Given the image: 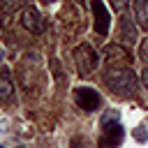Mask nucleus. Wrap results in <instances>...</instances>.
Wrapping results in <instances>:
<instances>
[{"mask_svg":"<svg viewBox=\"0 0 148 148\" xmlns=\"http://www.w3.org/2000/svg\"><path fill=\"white\" fill-rule=\"evenodd\" d=\"M104 83L116 95H123V97L136 92V74L132 72V67H109Z\"/></svg>","mask_w":148,"mask_h":148,"instance_id":"obj_1","label":"nucleus"},{"mask_svg":"<svg viewBox=\"0 0 148 148\" xmlns=\"http://www.w3.org/2000/svg\"><path fill=\"white\" fill-rule=\"evenodd\" d=\"M21 25L28 32H32V35H42L44 32V18H42V14L35 7H23V12H21Z\"/></svg>","mask_w":148,"mask_h":148,"instance_id":"obj_6","label":"nucleus"},{"mask_svg":"<svg viewBox=\"0 0 148 148\" xmlns=\"http://www.w3.org/2000/svg\"><path fill=\"white\" fill-rule=\"evenodd\" d=\"M92 14H95V32L97 35H109V25H111V16L104 7L102 0H92Z\"/></svg>","mask_w":148,"mask_h":148,"instance_id":"obj_8","label":"nucleus"},{"mask_svg":"<svg viewBox=\"0 0 148 148\" xmlns=\"http://www.w3.org/2000/svg\"><path fill=\"white\" fill-rule=\"evenodd\" d=\"M111 2V7L116 9V12H123L125 7H127V0H109Z\"/></svg>","mask_w":148,"mask_h":148,"instance_id":"obj_12","label":"nucleus"},{"mask_svg":"<svg viewBox=\"0 0 148 148\" xmlns=\"http://www.w3.org/2000/svg\"><path fill=\"white\" fill-rule=\"evenodd\" d=\"M0 148H2V146H0Z\"/></svg>","mask_w":148,"mask_h":148,"instance_id":"obj_17","label":"nucleus"},{"mask_svg":"<svg viewBox=\"0 0 148 148\" xmlns=\"http://www.w3.org/2000/svg\"><path fill=\"white\" fill-rule=\"evenodd\" d=\"M44 2H53V0H44Z\"/></svg>","mask_w":148,"mask_h":148,"instance_id":"obj_16","label":"nucleus"},{"mask_svg":"<svg viewBox=\"0 0 148 148\" xmlns=\"http://www.w3.org/2000/svg\"><path fill=\"white\" fill-rule=\"evenodd\" d=\"M104 56H106V65L109 67H132V56L127 53V49L123 44L104 46Z\"/></svg>","mask_w":148,"mask_h":148,"instance_id":"obj_5","label":"nucleus"},{"mask_svg":"<svg viewBox=\"0 0 148 148\" xmlns=\"http://www.w3.org/2000/svg\"><path fill=\"white\" fill-rule=\"evenodd\" d=\"M12 92H14V86H12V81H9V74H7V69H2V72H0V102L9 99Z\"/></svg>","mask_w":148,"mask_h":148,"instance_id":"obj_10","label":"nucleus"},{"mask_svg":"<svg viewBox=\"0 0 148 148\" xmlns=\"http://www.w3.org/2000/svg\"><path fill=\"white\" fill-rule=\"evenodd\" d=\"M76 5H86V0H76Z\"/></svg>","mask_w":148,"mask_h":148,"instance_id":"obj_14","label":"nucleus"},{"mask_svg":"<svg viewBox=\"0 0 148 148\" xmlns=\"http://www.w3.org/2000/svg\"><path fill=\"white\" fill-rule=\"evenodd\" d=\"M97 62H99V56L90 44H79L74 49V65H76L79 76H90Z\"/></svg>","mask_w":148,"mask_h":148,"instance_id":"obj_3","label":"nucleus"},{"mask_svg":"<svg viewBox=\"0 0 148 148\" xmlns=\"http://www.w3.org/2000/svg\"><path fill=\"white\" fill-rule=\"evenodd\" d=\"M74 102H76L83 111H95V109H99V104H102V95H99L95 88L81 86V88H74Z\"/></svg>","mask_w":148,"mask_h":148,"instance_id":"obj_4","label":"nucleus"},{"mask_svg":"<svg viewBox=\"0 0 148 148\" xmlns=\"http://www.w3.org/2000/svg\"><path fill=\"white\" fill-rule=\"evenodd\" d=\"M139 56H141V58H143V60L148 62V37H146V39L141 42V49H139Z\"/></svg>","mask_w":148,"mask_h":148,"instance_id":"obj_11","label":"nucleus"},{"mask_svg":"<svg viewBox=\"0 0 148 148\" xmlns=\"http://www.w3.org/2000/svg\"><path fill=\"white\" fill-rule=\"evenodd\" d=\"M125 132L123 125L118 123V113H106L102 118V134H99V148H118L123 141Z\"/></svg>","mask_w":148,"mask_h":148,"instance_id":"obj_2","label":"nucleus"},{"mask_svg":"<svg viewBox=\"0 0 148 148\" xmlns=\"http://www.w3.org/2000/svg\"><path fill=\"white\" fill-rule=\"evenodd\" d=\"M0 60H2V49H0Z\"/></svg>","mask_w":148,"mask_h":148,"instance_id":"obj_15","label":"nucleus"},{"mask_svg":"<svg viewBox=\"0 0 148 148\" xmlns=\"http://www.w3.org/2000/svg\"><path fill=\"white\" fill-rule=\"evenodd\" d=\"M134 18H136V25L148 30V0H136L134 2Z\"/></svg>","mask_w":148,"mask_h":148,"instance_id":"obj_9","label":"nucleus"},{"mask_svg":"<svg viewBox=\"0 0 148 148\" xmlns=\"http://www.w3.org/2000/svg\"><path fill=\"white\" fill-rule=\"evenodd\" d=\"M116 37H118V42H120L123 46H132V44L136 42V28H134V23H132L130 16H120V18H118Z\"/></svg>","mask_w":148,"mask_h":148,"instance_id":"obj_7","label":"nucleus"},{"mask_svg":"<svg viewBox=\"0 0 148 148\" xmlns=\"http://www.w3.org/2000/svg\"><path fill=\"white\" fill-rule=\"evenodd\" d=\"M141 83H143V88L148 90V65L143 67V72H141Z\"/></svg>","mask_w":148,"mask_h":148,"instance_id":"obj_13","label":"nucleus"}]
</instances>
